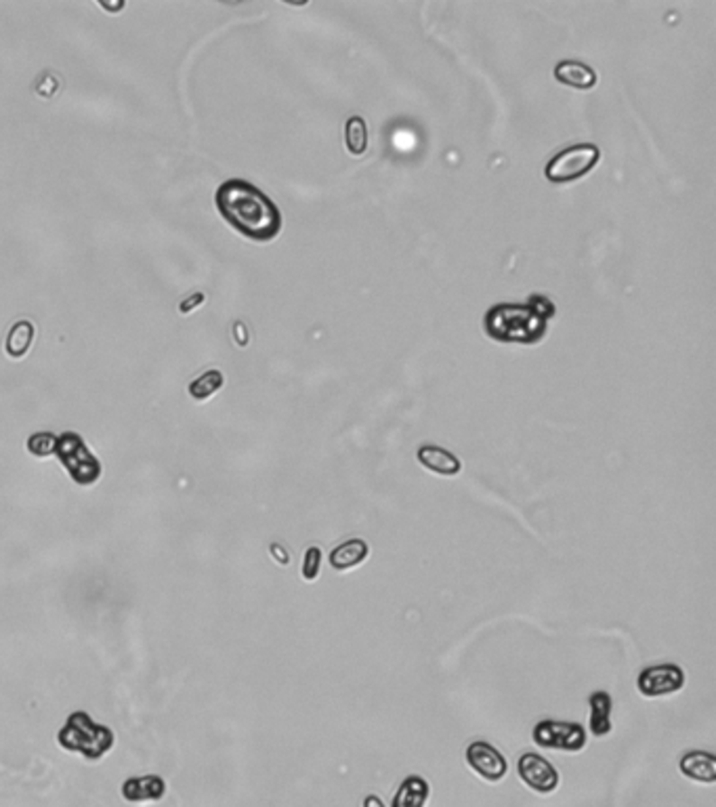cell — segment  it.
<instances>
[{
  "label": "cell",
  "instance_id": "cell-1",
  "mask_svg": "<svg viewBox=\"0 0 716 807\" xmlns=\"http://www.w3.org/2000/svg\"><path fill=\"white\" fill-rule=\"evenodd\" d=\"M214 204L227 223L244 238L255 242H269L280 236L282 213L276 202L261 189L244 179L221 183L214 194Z\"/></svg>",
  "mask_w": 716,
  "mask_h": 807
},
{
  "label": "cell",
  "instance_id": "cell-2",
  "mask_svg": "<svg viewBox=\"0 0 716 807\" xmlns=\"http://www.w3.org/2000/svg\"><path fill=\"white\" fill-rule=\"evenodd\" d=\"M528 305L503 303L485 313V332L503 343H538L544 337L548 318L553 315V303L538 296Z\"/></svg>",
  "mask_w": 716,
  "mask_h": 807
},
{
  "label": "cell",
  "instance_id": "cell-3",
  "mask_svg": "<svg viewBox=\"0 0 716 807\" xmlns=\"http://www.w3.org/2000/svg\"><path fill=\"white\" fill-rule=\"evenodd\" d=\"M57 740L69 753H78L85 759L97 761L101 757L110 753L113 747V734L105 725L95 723L86 712H74L63 725Z\"/></svg>",
  "mask_w": 716,
  "mask_h": 807
},
{
  "label": "cell",
  "instance_id": "cell-4",
  "mask_svg": "<svg viewBox=\"0 0 716 807\" xmlns=\"http://www.w3.org/2000/svg\"><path fill=\"white\" fill-rule=\"evenodd\" d=\"M55 454L59 457L61 465L66 467L69 477L78 485H93L101 477L104 467L78 433L66 431L57 435Z\"/></svg>",
  "mask_w": 716,
  "mask_h": 807
},
{
  "label": "cell",
  "instance_id": "cell-5",
  "mask_svg": "<svg viewBox=\"0 0 716 807\" xmlns=\"http://www.w3.org/2000/svg\"><path fill=\"white\" fill-rule=\"evenodd\" d=\"M601 160V150L593 143H580L563 150L544 167V175L553 183H572L586 173H591L594 164Z\"/></svg>",
  "mask_w": 716,
  "mask_h": 807
},
{
  "label": "cell",
  "instance_id": "cell-6",
  "mask_svg": "<svg viewBox=\"0 0 716 807\" xmlns=\"http://www.w3.org/2000/svg\"><path fill=\"white\" fill-rule=\"evenodd\" d=\"M531 738L540 748L566 750V753H580L586 747V730L576 721L542 719L534 725Z\"/></svg>",
  "mask_w": 716,
  "mask_h": 807
},
{
  "label": "cell",
  "instance_id": "cell-7",
  "mask_svg": "<svg viewBox=\"0 0 716 807\" xmlns=\"http://www.w3.org/2000/svg\"><path fill=\"white\" fill-rule=\"evenodd\" d=\"M685 671L679 665L666 662V665H654L643 668L637 677V690L645 698H662L673 696L685 687Z\"/></svg>",
  "mask_w": 716,
  "mask_h": 807
},
{
  "label": "cell",
  "instance_id": "cell-8",
  "mask_svg": "<svg viewBox=\"0 0 716 807\" xmlns=\"http://www.w3.org/2000/svg\"><path fill=\"white\" fill-rule=\"evenodd\" d=\"M517 772L523 784L538 794H550L559 786V772L553 763L538 753H523L519 757Z\"/></svg>",
  "mask_w": 716,
  "mask_h": 807
},
{
  "label": "cell",
  "instance_id": "cell-9",
  "mask_svg": "<svg viewBox=\"0 0 716 807\" xmlns=\"http://www.w3.org/2000/svg\"><path fill=\"white\" fill-rule=\"evenodd\" d=\"M465 759L468 767L473 769L479 778L487 782H500L509 772V763H506L504 755L500 753L496 747H492L490 742L475 740L467 747Z\"/></svg>",
  "mask_w": 716,
  "mask_h": 807
},
{
  "label": "cell",
  "instance_id": "cell-10",
  "mask_svg": "<svg viewBox=\"0 0 716 807\" xmlns=\"http://www.w3.org/2000/svg\"><path fill=\"white\" fill-rule=\"evenodd\" d=\"M416 457H418V463H421L424 469L433 471V473H437V476L454 477L462 471L460 458L441 446H431V444L421 446L418 448Z\"/></svg>",
  "mask_w": 716,
  "mask_h": 807
},
{
  "label": "cell",
  "instance_id": "cell-11",
  "mask_svg": "<svg viewBox=\"0 0 716 807\" xmlns=\"http://www.w3.org/2000/svg\"><path fill=\"white\" fill-rule=\"evenodd\" d=\"M679 769L685 778L700 782V784H714L716 782V757L706 750H689L681 757Z\"/></svg>",
  "mask_w": 716,
  "mask_h": 807
},
{
  "label": "cell",
  "instance_id": "cell-12",
  "mask_svg": "<svg viewBox=\"0 0 716 807\" xmlns=\"http://www.w3.org/2000/svg\"><path fill=\"white\" fill-rule=\"evenodd\" d=\"M167 793V784L160 775H139V778H129L122 784V797L131 803H143V801H158Z\"/></svg>",
  "mask_w": 716,
  "mask_h": 807
},
{
  "label": "cell",
  "instance_id": "cell-13",
  "mask_svg": "<svg viewBox=\"0 0 716 807\" xmlns=\"http://www.w3.org/2000/svg\"><path fill=\"white\" fill-rule=\"evenodd\" d=\"M370 555V547L364 539H349L334 549L331 553V567L334 572H349L359 564H364Z\"/></svg>",
  "mask_w": 716,
  "mask_h": 807
},
{
  "label": "cell",
  "instance_id": "cell-14",
  "mask_svg": "<svg viewBox=\"0 0 716 807\" xmlns=\"http://www.w3.org/2000/svg\"><path fill=\"white\" fill-rule=\"evenodd\" d=\"M555 78L561 82V85L578 88V91H588L597 85V72L591 66L582 61H559L555 68Z\"/></svg>",
  "mask_w": 716,
  "mask_h": 807
},
{
  "label": "cell",
  "instance_id": "cell-15",
  "mask_svg": "<svg viewBox=\"0 0 716 807\" xmlns=\"http://www.w3.org/2000/svg\"><path fill=\"white\" fill-rule=\"evenodd\" d=\"M431 797L429 782L421 775H408L399 784L391 807H424Z\"/></svg>",
  "mask_w": 716,
  "mask_h": 807
},
{
  "label": "cell",
  "instance_id": "cell-16",
  "mask_svg": "<svg viewBox=\"0 0 716 807\" xmlns=\"http://www.w3.org/2000/svg\"><path fill=\"white\" fill-rule=\"evenodd\" d=\"M588 706H591V731L594 738H603L613 730L612 725V711H613V700L612 694L607 692H594L588 698Z\"/></svg>",
  "mask_w": 716,
  "mask_h": 807
},
{
  "label": "cell",
  "instance_id": "cell-17",
  "mask_svg": "<svg viewBox=\"0 0 716 807\" xmlns=\"http://www.w3.org/2000/svg\"><path fill=\"white\" fill-rule=\"evenodd\" d=\"M36 337V328L32 324L30 320H19L13 324V328L6 334V353L11 358H23L28 349L34 343Z\"/></svg>",
  "mask_w": 716,
  "mask_h": 807
},
{
  "label": "cell",
  "instance_id": "cell-18",
  "mask_svg": "<svg viewBox=\"0 0 716 807\" xmlns=\"http://www.w3.org/2000/svg\"><path fill=\"white\" fill-rule=\"evenodd\" d=\"M223 372L221 370H208L204 375L195 378V381L189 385V395L194 397L195 402H204L208 397L217 394V391L223 387Z\"/></svg>",
  "mask_w": 716,
  "mask_h": 807
},
{
  "label": "cell",
  "instance_id": "cell-19",
  "mask_svg": "<svg viewBox=\"0 0 716 807\" xmlns=\"http://www.w3.org/2000/svg\"><path fill=\"white\" fill-rule=\"evenodd\" d=\"M345 145L353 156H361L367 150V126L366 120L351 116L345 124Z\"/></svg>",
  "mask_w": 716,
  "mask_h": 807
},
{
  "label": "cell",
  "instance_id": "cell-20",
  "mask_svg": "<svg viewBox=\"0 0 716 807\" xmlns=\"http://www.w3.org/2000/svg\"><path fill=\"white\" fill-rule=\"evenodd\" d=\"M55 446H57V435L49 433V431L34 433V435H30V440H28L30 454L38 458H44V457H50V454H55Z\"/></svg>",
  "mask_w": 716,
  "mask_h": 807
},
{
  "label": "cell",
  "instance_id": "cell-21",
  "mask_svg": "<svg viewBox=\"0 0 716 807\" xmlns=\"http://www.w3.org/2000/svg\"><path fill=\"white\" fill-rule=\"evenodd\" d=\"M320 570H322V549L309 547L305 551V558H303V567H301L303 578H305L307 583H313V580H318Z\"/></svg>",
  "mask_w": 716,
  "mask_h": 807
},
{
  "label": "cell",
  "instance_id": "cell-22",
  "mask_svg": "<svg viewBox=\"0 0 716 807\" xmlns=\"http://www.w3.org/2000/svg\"><path fill=\"white\" fill-rule=\"evenodd\" d=\"M204 299L206 296L202 295V293H195V295H192L189 296V299H183V303H181V313H189L192 312V309H195V307H200L202 303H204Z\"/></svg>",
  "mask_w": 716,
  "mask_h": 807
},
{
  "label": "cell",
  "instance_id": "cell-23",
  "mask_svg": "<svg viewBox=\"0 0 716 807\" xmlns=\"http://www.w3.org/2000/svg\"><path fill=\"white\" fill-rule=\"evenodd\" d=\"M271 553H274V559L277 561V564H282V566H288L290 558H288L286 549H284V547H280V545H271Z\"/></svg>",
  "mask_w": 716,
  "mask_h": 807
},
{
  "label": "cell",
  "instance_id": "cell-24",
  "mask_svg": "<svg viewBox=\"0 0 716 807\" xmlns=\"http://www.w3.org/2000/svg\"><path fill=\"white\" fill-rule=\"evenodd\" d=\"M364 807H385V803L376 797V794H367L364 799Z\"/></svg>",
  "mask_w": 716,
  "mask_h": 807
}]
</instances>
